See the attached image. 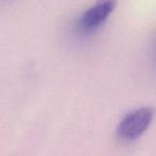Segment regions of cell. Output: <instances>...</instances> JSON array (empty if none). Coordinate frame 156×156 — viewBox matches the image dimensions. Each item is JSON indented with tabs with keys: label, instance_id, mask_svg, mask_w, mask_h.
Listing matches in <instances>:
<instances>
[{
	"label": "cell",
	"instance_id": "6da1fadb",
	"mask_svg": "<svg viewBox=\"0 0 156 156\" xmlns=\"http://www.w3.org/2000/svg\"><path fill=\"white\" fill-rule=\"evenodd\" d=\"M155 115L153 107H141L128 112L120 121L117 127L119 138L123 140H133L138 138L147 129Z\"/></svg>",
	"mask_w": 156,
	"mask_h": 156
},
{
	"label": "cell",
	"instance_id": "7a4b0ae2",
	"mask_svg": "<svg viewBox=\"0 0 156 156\" xmlns=\"http://www.w3.org/2000/svg\"><path fill=\"white\" fill-rule=\"evenodd\" d=\"M118 0H96L87 9L79 20V25L83 30L91 31L102 26L110 14L115 11Z\"/></svg>",
	"mask_w": 156,
	"mask_h": 156
}]
</instances>
